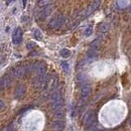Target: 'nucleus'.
Here are the masks:
<instances>
[{"instance_id":"obj_1","label":"nucleus","mask_w":131,"mask_h":131,"mask_svg":"<svg viewBox=\"0 0 131 131\" xmlns=\"http://www.w3.org/2000/svg\"><path fill=\"white\" fill-rule=\"evenodd\" d=\"M63 23H64V17L61 15H59V16H56V17H55L54 19H52L48 25H50L51 28H58L62 25Z\"/></svg>"},{"instance_id":"obj_2","label":"nucleus","mask_w":131,"mask_h":131,"mask_svg":"<svg viewBox=\"0 0 131 131\" xmlns=\"http://www.w3.org/2000/svg\"><path fill=\"white\" fill-rule=\"evenodd\" d=\"M90 93H91V86L87 85V84H84L83 86H82V89H81L82 100H86L87 98L89 97Z\"/></svg>"},{"instance_id":"obj_3","label":"nucleus","mask_w":131,"mask_h":131,"mask_svg":"<svg viewBox=\"0 0 131 131\" xmlns=\"http://www.w3.org/2000/svg\"><path fill=\"white\" fill-rule=\"evenodd\" d=\"M21 37H22V31L20 28H16L13 32L12 35V42L14 44H18L21 42Z\"/></svg>"},{"instance_id":"obj_4","label":"nucleus","mask_w":131,"mask_h":131,"mask_svg":"<svg viewBox=\"0 0 131 131\" xmlns=\"http://www.w3.org/2000/svg\"><path fill=\"white\" fill-rule=\"evenodd\" d=\"M24 93H25V87H24L23 85H18L17 87H16V89H15L14 95H15V97L17 98V99H19V98L23 97Z\"/></svg>"},{"instance_id":"obj_5","label":"nucleus","mask_w":131,"mask_h":131,"mask_svg":"<svg viewBox=\"0 0 131 131\" xmlns=\"http://www.w3.org/2000/svg\"><path fill=\"white\" fill-rule=\"evenodd\" d=\"M14 72H15L16 78H22L26 74V68L23 67V66H19V67L14 69Z\"/></svg>"},{"instance_id":"obj_6","label":"nucleus","mask_w":131,"mask_h":131,"mask_svg":"<svg viewBox=\"0 0 131 131\" xmlns=\"http://www.w3.org/2000/svg\"><path fill=\"white\" fill-rule=\"evenodd\" d=\"M63 106V99L61 98V99L59 100H55V101H52V105H51V108L53 111H59Z\"/></svg>"},{"instance_id":"obj_7","label":"nucleus","mask_w":131,"mask_h":131,"mask_svg":"<svg viewBox=\"0 0 131 131\" xmlns=\"http://www.w3.org/2000/svg\"><path fill=\"white\" fill-rule=\"evenodd\" d=\"M35 72L38 74V75H44L45 72H46L45 65L43 64V63L35 64Z\"/></svg>"},{"instance_id":"obj_8","label":"nucleus","mask_w":131,"mask_h":131,"mask_svg":"<svg viewBox=\"0 0 131 131\" xmlns=\"http://www.w3.org/2000/svg\"><path fill=\"white\" fill-rule=\"evenodd\" d=\"M97 55H98V48H93V47L90 48L87 54L88 59H95L97 58Z\"/></svg>"},{"instance_id":"obj_9","label":"nucleus","mask_w":131,"mask_h":131,"mask_svg":"<svg viewBox=\"0 0 131 131\" xmlns=\"http://www.w3.org/2000/svg\"><path fill=\"white\" fill-rule=\"evenodd\" d=\"M53 127H54L55 130L60 131V130H62V129H63V127H64V124H63V122H62V121L58 120V121H55L54 123H53Z\"/></svg>"},{"instance_id":"obj_10","label":"nucleus","mask_w":131,"mask_h":131,"mask_svg":"<svg viewBox=\"0 0 131 131\" xmlns=\"http://www.w3.org/2000/svg\"><path fill=\"white\" fill-rule=\"evenodd\" d=\"M61 98H62V96H61V92H59V91H56V92L53 93V94H52V96H51L52 101L59 100V99H61Z\"/></svg>"},{"instance_id":"obj_11","label":"nucleus","mask_w":131,"mask_h":131,"mask_svg":"<svg viewBox=\"0 0 131 131\" xmlns=\"http://www.w3.org/2000/svg\"><path fill=\"white\" fill-rule=\"evenodd\" d=\"M77 81L80 84H84L86 82V76L84 75V74H79V75L77 76Z\"/></svg>"},{"instance_id":"obj_12","label":"nucleus","mask_w":131,"mask_h":131,"mask_svg":"<svg viewBox=\"0 0 131 131\" xmlns=\"http://www.w3.org/2000/svg\"><path fill=\"white\" fill-rule=\"evenodd\" d=\"M61 55L63 56V58L67 59V58H69V56L71 55V52L69 50H67V48H64V50L61 51Z\"/></svg>"},{"instance_id":"obj_13","label":"nucleus","mask_w":131,"mask_h":131,"mask_svg":"<svg viewBox=\"0 0 131 131\" xmlns=\"http://www.w3.org/2000/svg\"><path fill=\"white\" fill-rule=\"evenodd\" d=\"M61 66H62L63 70H64L66 73H68V72H69V70H70V66H69V64H68L67 62H62V63H61Z\"/></svg>"},{"instance_id":"obj_14","label":"nucleus","mask_w":131,"mask_h":131,"mask_svg":"<svg viewBox=\"0 0 131 131\" xmlns=\"http://www.w3.org/2000/svg\"><path fill=\"white\" fill-rule=\"evenodd\" d=\"M33 35H34V37L36 38V39H38V40H40L43 38V34H42V32H40L38 29H35L34 31H33Z\"/></svg>"},{"instance_id":"obj_15","label":"nucleus","mask_w":131,"mask_h":131,"mask_svg":"<svg viewBox=\"0 0 131 131\" xmlns=\"http://www.w3.org/2000/svg\"><path fill=\"white\" fill-rule=\"evenodd\" d=\"M108 30V25H107V24H102V25L100 26V28H99V31L100 32H102V33H104V32H106V31H107Z\"/></svg>"},{"instance_id":"obj_16","label":"nucleus","mask_w":131,"mask_h":131,"mask_svg":"<svg viewBox=\"0 0 131 131\" xmlns=\"http://www.w3.org/2000/svg\"><path fill=\"white\" fill-rule=\"evenodd\" d=\"M92 31H93L92 26H88V27L86 28V30H85V35H86V36H90V35L92 34Z\"/></svg>"},{"instance_id":"obj_17","label":"nucleus","mask_w":131,"mask_h":131,"mask_svg":"<svg viewBox=\"0 0 131 131\" xmlns=\"http://www.w3.org/2000/svg\"><path fill=\"white\" fill-rule=\"evenodd\" d=\"M4 88H6L5 82H4V78H1V79H0V91H1V90H3Z\"/></svg>"},{"instance_id":"obj_18","label":"nucleus","mask_w":131,"mask_h":131,"mask_svg":"<svg viewBox=\"0 0 131 131\" xmlns=\"http://www.w3.org/2000/svg\"><path fill=\"white\" fill-rule=\"evenodd\" d=\"M34 46H35V44L34 43H28L27 45H26V47L28 48V50H32Z\"/></svg>"},{"instance_id":"obj_19","label":"nucleus","mask_w":131,"mask_h":131,"mask_svg":"<svg viewBox=\"0 0 131 131\" xmlns=\"http://www.w3.org/2000/svg\"><path fill=\"white\" fill-rule=\"evenodd\" d=\"M55 116L58 117V118H62V117H63V112H62V111H56Z\"/></svg>"},{"instance_id":"obj_20","label":"nucleus","mask_w":131,"mask_h":131,"mask_svg":"<svg viewBox=\"0 0 131 131\" xmlns=\"http://www.w3.org/2000/svg\"><path fill=\"white\" fill-rule=\"evenodd\" d=\"M4 106H5V105H4V102L0 100V110L3 109V108H4Z\"/></svg>"},{"instance_id":"obj_21","label":"nucleus","mask_w":131,"mask_h":131,"mask_svg":"<svg viewBox=\"0 0 131 131\" xmlns=\"http://www.w3.org/2000/svg\"><path fill=\"white\" fill-rule=\"evenodd\" d=\"M13 0H7V2H12Z\"/></svg>"},{"instance_id":"obj_22","label":"nucleus","mask_w":131,"mask_h":131,"mask_svg":"<svg viewBox=\"0 0 131 131\" xmlns=\"http://www.w3.org/2000/svg\"><path fill=\"white\" fill-rule=\"evenodd\" d=\"M130 124H131V117H130Z\"/></svg>"},{"instance_id":"obj_23","label":"nucleus","mask_w":131,"mask_h":131,"mask_svg":"<svg viewBox=\"0 0 131 131\" xmlns=\"http://www.w3.org/2000/svg\"><path fill=\"white\" fill-rule=\"evenodd\" d=\"M100 131H102V130H100Z\"/></svg>"}]
</instances>
